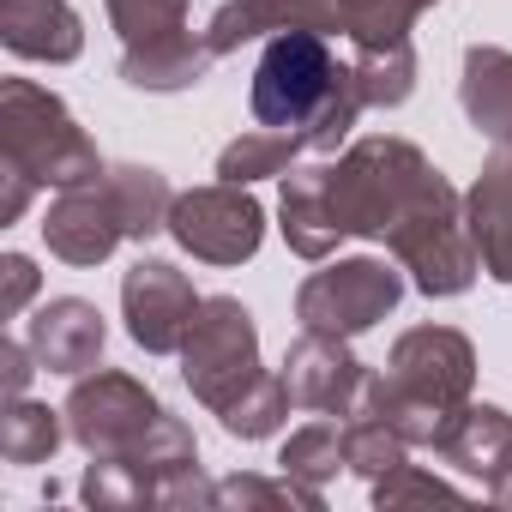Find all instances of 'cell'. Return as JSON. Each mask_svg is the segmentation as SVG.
<instances>
[{"mask_svg": "<svg viewBox=\"0 0 512 512\" xmlns=\"http://www.w3.org/2000/svg\"><path fill=\"white\" fill-rule=\"evenodd\" d=\"M434 175L440 169L410 139L368 133L344 157H314V163H296L284 175V193H278L284 223L278 229H284L290 253H302V260L320 266L350 235L386 241L404 223V211L434 187Z\"/></svg>", "mask_w": 512, "mask_h": 512, "instance_id": "1", "label": "cell"}, {"mask_svg": "<svg viewBox=\"0 0 512 512\" xmlns=\"http://www.w3.org/2000/svg\"><path fill=\"white\" fill-rule=\"evenodd\" d=\"M247 109L260 127L296 133L308 157H332L368 103L356 91V67L332 55L326 31H278L253 67Z\"/></svg>", "mask_w": 512, "mask_h": 512, "instance_id": "2", "label": "cell"}, {"mask_svg": "<svg viewBox=\"0 0 512 512\" xmlns=\"http://www.w3.org/2000/svg\"><path fill=\"white\" fill-rule=\"evenodd\" d=\"M470 392H476V350H470V338L452 332V326H410L392 344L386 368L368 374L362 410L386 416L410 446H434L440 452L446 434L458 428Z\"/></svg>", "mask_w": 512, "mask_h": 512, "instance_id": "3", "label": "cell"}, {"mask_svg": "<svg viewBox=\"0 0 512 512\" xmlns=\"http://www.w3.org/2000/svg\"><path fill=\"white\" fill-rule=\"evenodd\" d=\"M169 205H175V193H169L163 169L115 163V169L55 193V205L43 217V241L67 266H103L121 241H151L157 229H169Z\"/></svg>", "mask_w": 512, "mask_h": 512, "instance_id": "4", "label": "cell"}, {"mask_svg": "<svg viewBox=\"0 0 512 512\" xmlns=\"http://www.w3.org/2000/svg\"><path fill=\"white\" fill-rule=\"evenodd\" d=\"M79 494L97 512H139V506L199 512V506H217V482H205V470H199V440L169 410L157 416V428L139 446H127L115 458H91Z\"/></svg>", "mask_w": 512, "mask_h": 512, "instance_id": "5", "label": "cell"}, {"mask_svg": "<svg viewBox=\"0 0 512 512\" xmlns=\"http://www.w3.org/2000/svg\"><path fill=\"white\" fill-rule=\"evenodd\" d=\"M0 163L25 169L37 187H55V193L109 169L97 157L91 133L73 121V109L55 91L31 85V79H7V85H0Z\"/></svg>", "mask_w": 512, "mask_h": 512, "instance_id": "6", "label": "cell"}, {"mask_svg": "<svg viewBox=\"0 0 512 512\" xmlns=\"http://www.w3.org/2000/svg\"><path fill=\"white\" fill-rule=\"evenodd\" d=\"M386 253L404 266L410 290L422 296H464L482 272L476 260V241H470V223H464V199L446 175H434V187L404 211V223L386 235Z\"/></svg>", "mask_w": 512, "mask_h": 512, "instance_id": "7", "label": "cell"}, {"mask_svg": "<svg viewBox=\"0 0 512 512\" xmlns=\"http://www.w3.org/2000/svg\"><path fill=\"white\" fill-rule=\"evenodd\" d=\"M260 326L235 296H205L187 338H181V380L187 392L217 416L260 380Z\"/></svg>", "mask_w": 512, "mask_h": 512, "instance_id": "8", "label": "cell"}, {"mask_svg": "<svg viewBox=\"0 0 512 512\" xmlns=\"http://www.w3.org/2000/svg\"><path fill=\"white\" fill-rule=\"evenodd\" d=\"M404 266L398 260H374V253H356V260H320L314 278H302L296 290V320L308 332H332V338H362L374 332L398 302H404Z\"/></svg>", "mask_w": 512, "mask_h": 512, "instance_id": "9", "label": "cell"}, {"mask_svg": "<svg viewBox=\"0 0 512 512\" xmlns=\"http://www.w3.org/2000/svg\"><path fill=\"white\" fill-rule=\"evenodd\" d=\"M61 410H67V440H73L85 458H115V452L139 446V440L157 428V416H163L157 392H151L145 380L121 374V368H91V374H79Z\"/></svg>", "mask_w": 512, "mask_h": 512, "instance_id": "10", "label": "cell"}, {"mask_svg": "<svg viewBox=\"0 0 512 512\" xmlns=\"http://www.w3.org/2000/svg\"><path fill=\"white\" fill-rule=\"evenodd\" d=\"M169 235L181 253L205 266H241L266 241V205L253 199L241 181H211L193 193H175L169 205Z\"/></svg>", "mask_w": 512, "mask_h": 512, "instance_id": "11", "label": "cell"}, {"mask_svg": "<svg viewBox=\"0 0 512 512\" xmlns=\"http://www.w3.org/2000/svg\"><path fill=\"white\" fill-rule=\"evenodd\" d=\"M199 302L205 296L193 290V278L169 260H151V253L121 272V320L145 356H181V338H187Z\"/></svg>", "mask_w": 512, "mask_h": 512, "instance_id": "12", "label": "cell"}, {"mask_svg": "<svg viewBox=\"0 0 512 512\" xmlns=\"http://www.w3.org/2000/svg\"><path fill=\"white\" fill-rule=\"evenodd\" d=\"M368 362L350 350V338H332V332H308L290 344L284 356V386L296 398V410H314V416H338L350 422L362 410V392H368Z\"/></svg>", "mask_w": 512, "mask_h": 512, "instance_id": "13", "label": "cell"}, {"mask_svg": "<svg viewBox=\"0 0 512 512\" xmlns=\"http://www.w3.org/2000/svg\"><path fill=\"white\" fill-rule=\"evenodd\" d=\"M25 344L37 350V362H43L49 374L79 380V374H91V368L103 362L109 326H103L97 302H85V296H55V302H43L37 320L25 326Z\"/></svg>", "mask_w": 512, "mask_h": 512, "instance_id": "14", "label": "cell"}, {"mask_svg": "<svg viewBox=\"0 0 512 512\" xmlns=\"http://www.w3.org/2000/svg\"><path fill=\"white\" fill-rule=\"evenodd\" d=\"M278 31H338V0H223L205 25L211 55H235L241 43H260Z\"/></svg>", "mask_w": 512, "mask_h": 512, "instance_id": "15", "label": "cell"}, {"mask_svg": "<svg viewBox=\"0 0 512 512\" xmlns=\"http://www.w3.org/2000/svg\"><path fill=\"white\" fill-rule=\"evenodd\" d=\"M464 223L476 241V260L494 284H512V145H494L476 187L464 193Z\"/></svg>", "mask_w": 512, "mask_h": 512, "instance_id": "16", "label": "cell"}, {"mask_svg": "<svg viewBox=\"0 0 512 512\" xmlns=\"http://www.w3.org/2000/svg\"><path fill=\"white\" fill-rule=\"evenodd\" d=\"M440 458L464 476H476L494 500L512 506V416L500 404H464L458 428L446 434Z\"/></svg>", "mask_w": 512, "mask_h": 512, "instance_id": "17", "label": "cell"}, {"mask_svg": "<svg viewBox=\"0 0 512 512\" xmlns=\"http://www.w3.org/2000/svg\"><path fill=\"white\" fill-rule=\"evenodd\" d=\"M0 43L19 61L67 67L85 55V25L67 0H0Z\"/></svg>", "mask_w": 512, "mask_h": 512, "instance_id": "18", "label": "cell"}, {"mask_svg": "<svg viewBox=\"0 0 512 512\" xmlns=\"http://www.w3.org/2000/svg\"><path fill=\"white\" fill-rule=\"evenodd\" d=\"M464 121L488 145H512V49L470 43L464 49V79H458Z\"/></svg>", "mask_w": 512, "mask_h": 512, "instance_id": "19", "label": "cell"}, {"mask_svg": "<svg viewBox=\"0 0 512 512\" xmlns=\"http://www.w3.org/2000/svg\"><path fill=\"white\" fill-rule=\"evenodd\" d=\"M211 43L181 31L169 43H151V49H121V79L133 91H151V97H169V91H193L205 73H211Z\"/></svg>", "mask_w": 512, "mask_h": 512, "instance_id": "20", "label": "cell"}, {"mask_svg": "<svg viewBox=\"0 0 512 512\" xmlns=\"http://www.w3.org/2000/svg\"><path fill=\"white\" fill-rule=\"evenodd\" d=\"M302 157H308V145H302L296 133L253 127V133H241V139L223 145V157H217V181H241V187H253V181H266V175H290Z\"/></svg>", "mask_w": 512, "mask_h": 512, "instance_id": "21", "label": "cell"}, {"mask_svg": "<svg viewBox=\"0 0 512 512\" xmlns=\"http://www.w3.org/2000/svg\"><path fill=\"white\" fill-rule=\"evenodd\" d=\"M67 440V410H49L37 398H7V422H0V452H7V464H49Z\"/></svg>", "mask_w": 512, "mask_h": 512, "instance_id": "22", "label": "cell"}, {"mask_svg": "<svg viewBox=\"0 0 512 512\" xmlns=\"http://www.w3.org/2000/svg\"><path fill=\"white\" fill-rule=\"evenodd\" d=\"M434 7V0H338V31L356 49H392L410 43V25Z\"/></svg>", "mask_w": 512, "mask_h": 512, "instance_id": "23", "label": "cell"}, {"mask_svg": "<svg viewBox=\"0 0 512 512\" xmlns=\"http://www.w3.org/2000/svg\"><path fill=\"white\" fill-rule=\"evenodd\" d=\"M278 470H290V476L308 482V488H326L338 470H350V458H344V422L320 416V422L296 428V434L284 440V452H278Z\"/></svg>", "mask_w": 512, "mask_h": 512, "instance_id": "24", "label": "cell"}, {"mask_svg": "<svg viewBox=\"0 0 512 512\" xmlns=\"http://www.w3.org/2000/svg\"><path fill=\"white\" fill-rule=\"evenodd\" d=\"M356 91L368 109H398L416 97V49L392 43V49H356Z\"/></svg>", "mask_w": 512, "mask_h": 512, "instance_id": "25", "label": "cell"}, {"mask_svg": "<svg viewBox=\"0 0 512 512\" xmlns=\"http://www.w3.org/2000/svg\"><path fill=\"white\" fill-rule=\"evenodd\" d=\"M344 458H350V470L374 488L380 476H392L398 464H410V440L386 422V416H350L344 422Z\"/></svg>", "mask_w": 512, "mask_h": 512, "instance_id": "26", "label": "cell"}, {"mask_svg": "<svg viewBox=\"0 0 512 512\" xmlns=\"http://www.w3.org/2000/svg\"><path fill=\"white\" fill-rule=\"evenodd\" d=\"M290 386H284V374H260L229 410H217V422H223V434H235V440H272L278 428H284V416H290Z\"/></svg>", "mask_w": 512, "mask_h": 512, "instance_id": "27", "label": "cell"}, {"mask_svg": "<svg viewBox=\"0 0 512 512\" xmlns=\"http://www.w3.org/2000/svg\"><path fill=\"white\" fill-rule=\"evenodd\" d=\"M217 506H235V512H253V506H272V512H326V494L320 488H308V482H296L290 470L284 476H223L217 482Z\"/></svg>", "mask_w": 512, "mask_h": 512, "instance_id": "28", "label": "cell"}, {"mask_svg": "<svg viewBox=\"0 0 512 512\" xmlns=\"http://www.w3.org/2000/svg\"><path fill=\"white\" fill-rule=\"evenodd\" d=\"M109 25L121 31V49H151L187 31V7L193 0H103Z\"/></svg>", "mask_w": 512, "mask_h": 512, "instance_id": "29", "label": "cell"}, {"mask_svg": "<svg viewBox=\"0 0 512 512\" xmlns=\"http://www.w3.org/2000/svg\"><path fill=\"white\" fill-rule=\"evenodd\" d=\"M416 500H458V488L446 482V476H428V470H416V464H398L392 476H380L374 482V506H416Z\"/></svg>", "mask_w": 512, "mask_h": 512, "instance_id": "30", "label": "cell"}, {"mask_svg": "<svg viewBox=\"0 0 512 512\" xmlns=\"http://www.w3.org/2000/svg\"><path fill=\"white\" fill-rule=\"evenodd\" d=\"M37 290H43L37 266L25 260V253H7V260H0V320H19Z\"/></svg>", "mask_w": 512, "mask_h": 512, "instance_id": "31", "label": "cell"}, {"mask_svg": "<svg viewBox=\"0 0 512 512\" xmlns=\"http://www.w3.org/2000/svg\"><path fill=\"white\" fill-rule=\"evenodd\" d=\"M37 368L43 362H37V350L25 338H0V386H7V398H25V386H31Z\"/></svg>", "mask_w": 512, "mask_h": 512, "instance_id": "32", "label": "cell"}, {"mask_svg": "<svg viewBox=\"0 0 512 512\" xmlns=\"http://www.w3.org/2000/svg\"><path fill=\"white\" fill-rule=\"evenodd\" d=\"M31 193H37V181H31L25 169L0 163V223H19V217H25V205H31Z\"/></svg>", "mask_w": 512, "mask_h": 512, "instance_id": "33", "label": "cell"}]
</instances>
